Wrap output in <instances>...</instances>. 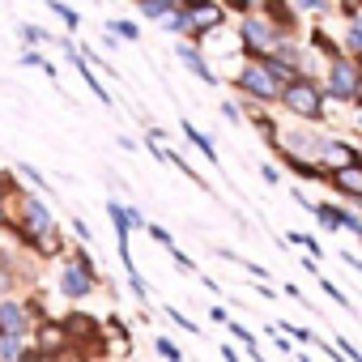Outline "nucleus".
<instances>
[{
  "instance_id": "423d86ee",
  "label": "nucleus",
  "mask_w": 362,
  "mask_h": 362,
  "mask_svg": "<svg viewBox=\"0 0 362 362\" xmlns=\"http://www.w3.org/2000/svg\"><path fill=\"white\" fill-rule=\"evenodd\" d=\"M184 9H188V18H192V26H197V39H201V43H205L214 30H222V22H226L222 0H184Z\"/></svg>"
},
{
  "instance_id": "a18cd8bd",
  "label": "nucleus",
  "mask_w": 362,
  "mask_h": 362,
  "mask_svg": "<svg viewBox=\"0 0 362 362\" xmlns=\"http://www.w3.org/2000/svg\"><path fill=\"white\" fill-rule=\"evenodd\" d=\"M358 128H362V107H358Z\"/></svg>"
},
{
  "instance_id": "ea45409f",
  "label": "nucleus",
  "mask_w": 362,
  "mask_h": 362,
  "mask_svg": "<svg viewBox=\"0 0 362 362\" xmlns=\"http://www.w3.org/2000/svg\"><path fill=\"white\" fill-rule=\"evenodd\" d=\"M18 362H47V358H43L39 349H22V358H18Z\"/></svg>"
},
{
  "instance_id": "7c9ffc66",
  "label": "nucleus",
  "mask_w": 362,
  "mask_h": 362,
  "mask_svg": "<svg viewBox=\"0 0 362 362\" xmlns=\"http://www.w3.org/2000/svg\"><path fill=\"white\" fill-rule=\"evenodd\" d=\"M320 286H324V294H328V298H332L337 307H345V311H354V307H349V298H345V290H337V286H332V281H324V277H320Z\"/></svg>"
},
{
  "instance_id": "a211bd4d",
  "label": "nucleus",
  "mask_w": 362,
  "mask_h": 362,
  "mask_svg": "<svg viewBox=\"0 0 362 362\" xmlns=\"http://www.w3.org/2000/svg\"><path fill=\"white\" fill-rule=\"evenodd\" d=\"M103 35H115L119 43H136V39H141V26H136V22H124V18H107Z\"/></svg>"
},
{
  "instance_id": "58836bf2",
  "label": "nucleus",
  "mask_w": 362,
  "mask_h": 362,
  "mask_svg": "<svg viewBox=\"0 0 362 362\" xmlns=\"http://www.w3.org/2000/svg\"><path fill=\"white\" fill-rule=\"evenodd\" d=\"M222 115H226V119H230V124H239V119H243V115H239V107H235V103H222Z\"/></svg>"
},
{
  "instance_id": "6e6552de",
  "label": "nucleus",
  "mask_w": 362,
  "mask_h": 362,
  "mask_svg": "<svg viewBox=\"0 0 362 362\" xmlns=\"http://www.w3.org/2000/svg\"><path fill=\"white\" fill-rule=\"evenodd\" d=\"M260 13L277 26L281 39H294V30H298V9L290 5V0H260Z\"/></svg>"
},
{
  "instance_id": "f8f14e48",
  "label": "nucleus",
  "mask_w": 362,
  "mask_h": 362,
  "mask_svg": "<svg viewBox=\"0 0 362 362\" xmlns=\"http://www.w3.org/2000/svg\"><path fill=\"white\" fill-rule=\"evenodd\" d=\"M39 354L43 358H56V354H64L69 349V328L64 324H52V320H43V328H39Z\"/></svg>"
},
{
  "instance_id": "e433bc0d",
  "label": "nucleus",
  "mask_w": 362,
  "mask_h": 362,
  "mask_svg": "<svg viewBox=\"0 0 362 362\" xmlns=\"http://www.w3.org/2000/svg\"><path fill=\"white\" fill-rule=\"evenodd\" d=\"M260 179H264V184H281V170H277L273 162H264V166H260Z\"/></svg>"
},
{
  "instance_id": "37998d69",
  "label": "nucleus",
  "mask_w": 362,
  "mask_h": 362,
  "mask_svg": "<svg viewBox=\"0 0 362 362\" xmlns=\"http://www.w3.org/2000/svg\"><path fill=\"white\" fill-rule=\"evenodd\" d=\"M341 260H349L354 269H362V256H345V252H341Z\"/></svg>"
},
{
  "instance_id": "9d476101",
  "label": "nucleus",
  "mask_w": 362,
  "mask_h": 362,
  "mask_svg": "<svg viewBox=\"0 0 362 362\" xmlns=\"http://www.w3.org/2000/svg\"><path fill=\"white\" fill-rule=\"evenodd\" d=\"M26 324H30L26 303H18V298H0V337H26Z\"/></svg>"
},
{
  "instance_id": "79ce46f5",
  "label": "nucleus",
  "mask_w": 362,
  "mask_h": 362,
  "mask_svg": "<svg viewBox=\"0 0 362 362\" xmlns=\"http://www.w3.org/2000/svg\"><path fill=\"white\" fill-rule=\"evenodd\" d=\"M218 354H222V362H239V354H235V345H222Z\"/></svg>"
},
{
  "instance_id": "a19ab883",
  "label": "nucleus",
  "mask_w": 362,
  "mask_h": 362,
  "mask_svg": "<svg viewBox=\"0 0 362 362\" xmlns=\"http://www.w3.org/2000/svg\"><path fill=\"white\" fill-rule=\"evenodd\" d=\"M5 201H9V197L0 192V226H9V222H13V218H9V209H5Z\"/></svg>"
},
{
  "instance_id": "4468645a",
  "label": "nucleus",
  "mask_w": 362,
  "mask_h": 362,
  "mask_svg": "<svg viewBox=\"0 0 362 362\" xmlns=\"http://www.w3.org/2000/svg\"><path fill=\"white\" fill-rule=\"evenodd\" d=\"M64 328H69V341H98V320L86 311H73L64 320Z\"/></svg>"
},
{
  "instance_id": "9b49d317",
  "label": "nucleus",
  "mask_w": 362,
  "mask_h": 362,
  "mask_svg": "<svg viewBox=\"0 0 362 362\" xmlns=\"http://www.w3.org/2000/svg\"><path fill=\"white\" fill-rule=\"evenodd\" d=\"M328 184H332L341 197H349V201H358V205H362V162L332 170V179H328Z\"/></svg>"
},
{
  "instance_id": "f3484780",
  "label": "nucleus",
  "mask_w": 362,
  "mask_h": 362,
  "mask_svg": "<svg viewBox=\"0 0 362 362\" xmlns=\"http://www.w3.org/2000/svg\"><path fill=\"white\" fill-rule=\"evenodd\" d=\"M179 128H184V136H188V141H192V145H197V149H201V153H205V158H209L214 166H218V149H214V136H205V132H201V128H197L192 119H184Z\"/></svg>"
},
{
  "instance_id": "72a5a7b5",
  "label": "nucleus",
  "mask_w": 362,
  "mask_h": 362,
  "mask_svg": "<svg viewBox=\"0 0 362 362\" xmlns=\"http://www.w3.org/2000/svg\"><path fill=\"white\" fill-rule=\"evenodd\" d=\"M337 9H341V18H345V22H354V18L362 13V0H337Z\"/></svg>"
},
{
  "instance_id": "2eb2a0df",
  "label": "nucleus",
  "mask_w": 362,
  "mask_h": 362,
  "mask_svg": "<svg viewBox=\"0 0 362 362\" xmlns=\"http://www.w3.org/2000/svg\"><path fill=\"white\" fill-rule=\"evenodd\" d=\"M162 30H170V35H179V39H188V43H201V39H197V26H192V18H188L184 5H179V9L162 22Z\"/></svg>"
},
{
  "instance_id": "473e14b6",
  "label": "nucleus",
  "mask_w": 362,
  "mask_h": 362,
  "mask_svg": "<svg viewBox=\"0 0 362 362\" xmlns=\"http://www.w3.org/2000/svg\"><path fill=\"white\" fill-rule=\"evenodd\" d=\"M128 290H132V294H136L141 303L149 298V286H145V277H141V273H128Z\"/></svg>"
},
{
  "instance_id": "c756f323",
  "label": "nucleus",
  "mask_w": 362,
  "mask_h": 362,
  "mask_svg": "<svg viewBox=\"0 0 362 362\" xmlns=\"http://www.w3.org/2000/svg\"><path fill=\"white\" fill-rule=\"evenodd\" d=\"M145 235H149V239H153L158 247H175V239H170V230H162L158 222H149V226H145Z\"/></svg>"
},
{
  "instance_id": "cd10ccee",
  "label": "nucleus",
  "mask_w": 362,
  "mask_h": 362,
  "mask_svg": "<svg viewBox=\"0 0 362 362\" xmlns=\"http://www.w3.org/2000/svg\"><path fill=\"white\" fill-rule=\"evenodd\" d=\"M18 175L26 179V184H30V188H39V192H52V184H47V179H43V175H39L35 166H26V162H22V166H18Z\"/></svg>"
},
{
  "instance_id": "49530a36",
  "label": "nucleus",
  "mask_w": 362,
  "mask_h": 362,
  "mask_svg": "<svg viewBox=\"0 0 362 362\" xmlns=\"http://www.w3.org/2000/svg\"><path fill=\"white\" fill-rule=\"evenodd\" d=\"M358 107H362V94H358Z\"/></svg>"
},
{
  "instance_id": "f257e3e1",
  "label": "nucleus",
  "mask_w": 362,
  "mask_h": 362,
  "mask_svg": "<svg viewBox=\"0 0 362 362\" xmlns=\"http://www.w3.org/2000/svg\"><path fill=\"white\" fill-rule=\"evenodd\" d=\"M281 107L290 115H298L303 124H320L324 111H328V98H324V86L307 73H298L290 86H281Z\"/></svg>"
},
{
  "instance_id": "0eeeda50",
  "label": "nucleus",
  "mask_w": 362,
  "mask_h": 362,
  "mask_svg": "<svg viewBox=\"0 0 362 362\" xmlns=\"http://www.w3.org/2000/svg\"><path fill=\"white\" fill-rule=\"evenodd\" d=\"M94 290H98V277H94V273L77 269L73 260L60 269V294H64V298H73V303H77V298H90Z\"/></svg>"
},
{
  "instance_id": "a878e982",
  "label": "nucleus",
  "mask_w": 362,
  "mask_h": 362,
  "mask_svg": "<svg viewBox=\"0 0 362 362\" xmlns=\"http://www.w3.org/2000/svg\"><path fill=\"white\" fill-rule=\"evenodd\" d=\"M294 9L298 13H311V18H324L332 9V0H294Z\"/></svg>"
},
{
  "instance_id": "ddd939ff",
  "label": "nucleus",
  "mask_w": 362,
  "mask_h": 362,
  "mask_svg": "<svg viewBox=\"0 0 362 362\" xmlns=\"http://www.w3.org/2000/svg\"><path fill=\"white\" fill-rule=\"evenodd\" d=\"M175 56H179V60H184V64L197 73V81H205V86H218V73L209 69V60L201 56V47H197V43H179V47H175Z\"/></svg>"
},
{
  "instance_id": "412c9836",
  "label": "nucleus",
  "mask_w": 362,
  "mask_h": 362,
  "mask_svg": "<svg viewBox=\"0 0 362 362\" xmlns=\"http://www.w3.org/2000/svg\"><path fill=\"white\" fill-rule=\"evenodd\" d=\"M311 47H315L320 56H328V60H341V43H337V39H328V30H320V26L311 30Z\"/></svg>"
},
{
  "instance_id": "5701e85b",
  "label": "nucleus",
  "mask_w": 362,
  "mask_h": 362,
  "mask_svg": "<svg viewBox=\"0 0 362 362\" xmlns=\"http://www.w3.org/2000/svg\"><path fill=\"white\" fill-rule=\"evenodd\" d=\"M22 64H26V69H39L47 81H56V64H52L47 56H39V52H22Z\"/></svg>"
},
{
  "instance_id": "f03ea898",
  "label": "nucleus",
  "mask_w": 362,
  "mask_h": 362,
  "mask_svg": "<svg viewBox=\"0 0 362 362\" xmlns=\"http://www.w3.org/2000/svg\"><path fill=\"white\" fill-rule=\"evenodd\" d=\"M235 90H239L243 98L260 103V107L281 103V86L269 77V69H264L260 60H243V64H239V73H235Z\"/></svg>"
},
{
  "instance_id": "c85d7f7f",
  "label": "nucleus",
  "mask_w": 362,
  "mask_h": 362,
  "mask_svg": "<svg viewBox=\"0 0 362 362\" xmlns=\"http://www.w3.org/2000/svg\"><path fill=\"white\" fill-rule=\"evenodd\" d=\"M153 349H158L166 362H184V349H179L175 341H166V337H158V341H153Z\"/></svg>"
},
{
  "instance_id": "c03bdc74",
  "label": "nucleus",
  "mask_w": 362,
  "mask_h": 362,
  "mask_svg": "<svg viewBox=\"0 0 362 362\" xmlns=\"http://www.w3.org/2000/svg\"><path fill=\"white\" fill-rule=\"evenodd\" d=\"M9 290V273H0V294H5Z\"/></svg>"
},
{
  "instance_id": "6ab92c4d",
  "label": "nucleus",
  "mask_w": 362,
  "mask_h": 362,
  "mask_svg": "<svg viewBox=\"0 0 362 362\" xmlns=\"http://www.w3.org/2000/svg\"><path fill=\"white\" fill-rule=\"evenodd\" d=\"M18 39L26 43V52H35V47H43V43H52V35H47L43 26H35V22H22V26H18Z\"/></svg>"
},
{
  "instance_id": "7ed1b4c3",
  "label": "nucleus",
  "mask_w": 362,
  "mask_h": 362,
  "mask_svg": "<svg viewBox=\"0 0 362 362\" xmlns=\"http://www.w3.org/2000/svg\"><path fill=\"white\" fill-rule=\"evenodd\" d=\"M277 43H281V35H277V26H273L264 13H247V18H239V47H243L247 60H264Z\"/></svg>"
},
{
  "instance_id": "39448f33",
  "label": "nucleus",
  "mask_w": 362,
  "mask_h": 362,
  "mask_svg": "<svg viewBox=\"0 0 362 362\" xmlns=\"http://www.w3.org/2000/svg\"><path fill=\"white\" fill-rule=\"evenodd\" d=\"M18 209H22V218H13V222H18V226L35 239V252H39V239L56 230L52 205H47V201H39V197H30V192H22V197H18Z\"/></svg>"
},
{
  "instance_id": "f704fd0d",
  "label": "nucleus",
  "mask_w": 362,
  "mask_h": 362,
  "mask_svg": "<svg viewBox=\"0 0 362 362\" xmlns=\"http://www.w3.org/2000/svg\"><path fill=\"white\" fill-rule=\"evenodd\" d=\"M166 252H170V260L184 269V273H197V264H192V256H188V252H179V247H166Z\"/></svg>"
},
{
  "instance_id": "1a4fd4ad",
  "label": "nucleus",
  "mask_w": 362,
  "mask_h": 362,
  "mask_svg": "<svg viewBox=\"0 0 362 362\" xmlns=\"http://www.w3.org/2000/svg\"><path fill=\"white\" fill-rule=\"evenodd\" d=\"M354 162H362V149H358V145L337 141V136L324 141V149H320V166H324V170H341V166H354Z\"/></svg>"
},
{
  "instance_id": "c9c22d12",
  "label": "nucleus",
  "mask_w": 362,
  "mask_h": 362,
  "mask_svg": "<svg viewBox=\"0 0 362 362\" xmlns=\"http://www.w3.org/2000/svg\"><path fill=\"white\" fill-rule=\"evenodd\" d=\"M166 315H170V320H175L179 328H184V332H201V328H197V324H192V320H188L184 311H175V307H166Z\"/></svg>"
},
{
  "instance_id": "2f4dec72",
  "label": "nucleus",
  "mask_w": 362,
  "mask_h": 362,
  "mask_svg": "<svg viewBox=\"0 0 362 362\" xmlns=\"http://www.w3.org/2000/svg\"><path fill=\"white\" fill-rule=\"evenodd\" d=\"M230 337H235V341H243V345H247V349H252V345H256V332H252V328H243V324H239V320H230Z\"/></svg>"
},
{
  "instance_id": "20e7f679",
  "label": "nucleus",
  "mask_w": 362,
  "mask_h": 362,
  "mask_svg": "<svg viewBox=\"0 0 362 362\" xmlns=\"http://www.w3.org/2000/svg\"><path fill=\"white\" fill-rule=\"evenodd\" d=\"M358 94H362V73L349 56L341 60H328V77H324V98L328 103H354L358 107Z\"/></svg>"
},
{
  "instance_id": "b1692460",
  "label": "nucleus",
  "mask_w": 362,
  "mask_h": 362,
  "mask_svg": "<svg viewBox=\"0 0 362 362\" xmlns=\"http://www.w3.org/2000/svg\"><path fill=\"white\" fill-rule=\"evenodd\" d=\"M311 214L320 218V226H324V230H341V205H315Z\"/></svg>"
},
{
  "instance_id": "393cba45",
  "label": "nucleus",
  "mask_w": 362,
  "mask_h": 362,
  "mask_svg": "<svg viewBox=\"0 0 362 362\" xmlns=\"http://www.w3.org/2000/svg\"><path fill=\"white\" fill-rule=\"evenodd\" d=\"M22 349H26V341H22V337H0V362H18V358H22Z\"/></svg>"
},
{
  "instance_id": "dca6fc26",
  "label": "nucleus",
  "mask_w": 362,
  "mask_h": 362,
  "mask_svg": "<svg viewBox=\"0 0 362 362\" xmlns=\"http://www.w3.org/2000/svg\"><path fill=\"white\" fill-rule=\"evenodd\" d=\"M269 56H273V60H281V64H290L294 73H303V60H307V56H303V47H298L294 39H281V43H277Z\"/></svg>"
},
{
  "instance_id": "bb28decb",
  "label": "nucleus",
  "mask_w": 362,
  "mask_h": 362,
  "mask_svg": "<svg viewBox=\"0 0 362 362\" xmlns=\"http://www.w3.org/2000/svg\"><path fill=\"white\" fill-rule=\"evenodd\" d=\"M286 239H290V243H298V247H307V252H311V260H320V256H324V247H320L311 235H303V230H290Z\"/></svg>"
},
{
  "instance_id": "4be33fe9",
  "label": "nucleus",
  "mask_w": 362,
  "mask_h": 362,
  "mask_svg": "<svg viewBox=\"0 0 362 362\" xmlns=\"http://www.w3.org/2000/svg\"><path fill=\"white\" fill-rule=\"evenodd\" d=\"M47 9H52V13H56L69 30H81V13H77L73 5H64V0H47Z\"/></svg>"
},
{
  "instance_id": "de8ad7c7",
  "label": "nucleus",
  "mask_w": 362,
  "mask_h": 362,
  "mask_svg": "<svg viewBox=\"0 0 362 362\" xmlns=\"http://www.w3.org/2000/svg\"><path fill=\"white\" fill-rule=\"evenodd\" d=\"M132 5H136V0H132Z\"/></svg>"
},
{
  "instance_id": "aec40b11",
  "label": "nucleus",
  "mask_w": 362,
  "mask_h": 362,
  "mask_svg": "<svg viewBox=\"0 0 362 362\" xmlns=\"http://www.w3.org/2000/svg\"><path fill=\"white\" fill-rule=\"evenodd\" d=\"M341 47H345V56H354V60L362 56V13H358L354 22H345V43H341Z\"/></svg>"
},
{
  "instance_id": "4c0bfd02",
  "label": "nucleus",
  "mask_w": 362,
  "mask_h": 362,
  "mask_svg": "<svg viewBox=\"0 0 362 362\" xmlns=\"http://www.w3.org/2000/svg\"><path fill=\"white\" fill-rule=\"evenodd\" d=\"M73 235H77V239H81V243H90V226H86V222H81V218H73Z\"/></svg>"
}]
</instances>
